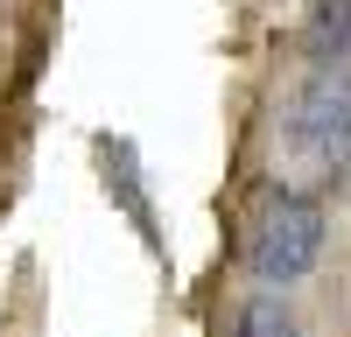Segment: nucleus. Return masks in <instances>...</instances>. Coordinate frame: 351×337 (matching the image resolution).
Returning <instances> with one entry per match:
<instances>
[{
    "label": "nucleus",
    "mask_w": 351,
    "mask_h": 337,
    "mask_svg": "<svg viewBox=\"0 0 351 337\" xmlns=\"http://www.w3.org/2000/svg\"><path fill=\"white\" fill-rule=\"evenodd\" d=\"M324 239H330L324 204H316L309 190L281 183L267 204L253 211V232H246V274H253V288L260 295H288L295 281H309L316 260H324Z\"/></svg>",
    "instance_id": "f03ea898"
},
{
    "label": "nucleus",
    "mask_w": 351,
    "mask_h": 337,
    "mask_svg": "<svg viewBox=\"0 0 351 337\" xmlns=\"http://www.w3.org/2000/svg\"><path fill=\"white\" fill-rule=\"evenodd\" d=\"M99 162H106V197L127 211V225H134V232L155 246V204H148V190H141L134 148H127V140H99Z\"/></svg>",
    "instance_id": "7ed1b4c3"
},
{
    "label": "nucleus",
    "mask_w": 351,
    "mask_h": 337,
    "mask_svg": "<svg viewBox=\"0 0 351 337\" xmlns=\"http://www.w3.org/2000/svg\"><path fill=\"white\" fill-rule=\"evenodd\" d=\"M232 337H302V323L281 309V295H253V302H239V316H232Z\"/></svg>",
    "instance_id": "20e7f679"
},
{
    "label": "nucleus",
    "mask_w": 351,
    "mask_h": 337,
    "mask_svg": "<svg viewBox=\"0 0 351 337\" xmlns=\"http://www.w3.org/2000/svg\"><path fill=\"white\" fill-rule=\"evenodd\" d=\"M344 162H351V64L337 56V64H316L302 84H295V99H288L281 112V168L295 183L288 190H324L344 176Z\"/></svg>",
    "instance_id": "f257e3e1"
}]
</instances>
